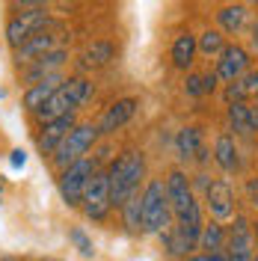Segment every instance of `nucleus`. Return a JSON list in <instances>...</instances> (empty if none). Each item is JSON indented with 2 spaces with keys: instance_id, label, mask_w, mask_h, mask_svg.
<instances>
[{
  "instance_id": "obj_1",
  "label": "nucleus",
  "mask_w": 258,
  "mask_h": 261,
  "mask_svg": "<svg viewBox=\"0 0 258 261\" xmlns=\"http://www.w3.org/2000/svg\"><path fill=\"white\" fill-rule=\"evenodd\" d=\"M145 178V158L140 151H122L113 163H110V169H107V184H110V205L113 208H125V202L134 199V196L140 193V184Z\"/></svg>"
},
{
  "instance_id": "obj_2",
  "label": "nucleus",
  "mask_w": 258,
  "mask_h": 261,
  "mask_svg": "<svg viewBox=\"0 0 258 261\" xmlns=\"http://www.w3.org/2000/svg\"><path fill=\"white\" fill-rule=\"evenodd\" d=\"M166 196H169V208H172V217H175V226H205V220H202V205H199V199L193 193V184L190 178L181 172V169H172L166 178Z\"/></svg>"
},
{
  "instance_id": "obj_3",
  "label": "nucleus",
  "mask_w": 258,
  "mask_h": 261,
  "mask_svg": "<svg viewBox=\"0 0 258 261\" xmlns=\"http://www.w3.org/2000/svg\"><path fill=\"white\" fill-rule=\"evenodd\" d=\"M92 98V83L86 77H68V81L48 98V104L36 113V119L45 125V122H54V119H63V116L74 113L78 107H83L86 101Z\"/></svg>"
},
{
  "instance_id": "obj_4",
  "label": "nucleus",
  "mask_w": 258,
  "mask_h": 261,
  "mask_svg": "<svg viewBox=\"0 0 258 261\" xmlns=\"http://www.w3.org/2000/svg\"><path fill=\"white\" fill-rule=\"evenodd\" d=\"M143 231L145 234H163L166 228H172V208H169V196L163 178H151L143 187Z\"/></svg>"
},
{
  "instance_id": "obj_5",
  "label": "nucleus",
  "mask_w": 258,
  "mask_h": 261,
  "mask_svg": "<svg viewBox=\"0 0 258 261\" xmlns=\"http://www.w3.org/2000/svg\"><path fill=\"white\" fill-rule=\"evenodd\" d=\"M98 137H101V134H98V125H92V122L74 125V130H71V134L63 140V146L50 154V163H54L60 172H63V169H68L71 163L89 158V151H92V146L98 143Z\"/></svg>"
},
{
  "instance_id": "obj_6",
  "label": "nucleus",
  "mask_w": 258,
  "mask_h": 261,
  "mask_svg": "<svg viewBox=\"0 0 258 261\" xmlns=\"http://www.w3.org/2000/svg\"><path fill=\"white\" fill-rule=\"evenodd\" d=\"M48 6H42V3H36V6H27L24 12H18L6 21V42H9V48H21L24 42H30L36 33H42L48 27Z\"/></svg>"
},
{
  "instance_id": "obj_7",
  "label": "nucleus",
  "mask_w": 258,
  "mask_h": 261,
  "mask_svg": "<svg viewBox=\"0 0 258 261\" xmlns=\"http://www.w3.org/2000/svg\"><path fill=\"white\" fill-rule=\"evenodd\" d=\"M95 172H98L95 158H83V161L71 163L68 169L60 172V196H63V202L68 208H81L83 190H86V184Z\"/></svg>"
},
{
  "instance_id": "obj_8",
  "label": "nucleus",
  "mask_w": 258,
  "mask_h": 261,
  "mask_svg": "<svg viewBox=\"0 0 258 261\" xmlns=\"http://www.w3.org/2000/svg\"><path fill=\"white\" fill-rule=\"evenodd\" d=\"M226 255L231 261H255V228L243 214H235L226 231Z\"/></svg>"
},
{
  "instance_id": "obj_9",
  "label": "nucleus",
  "mask_w": 258,
  "mask_h": 261,
  "mask_svg": "<svg viewBox=\"0 0 258 261\" xmlns=\"http://www.w3.org/2000/svg\"><path fill=\"white\" fill-rule=\"evenodd\" d=\"M83 214L92 220V223H101V220H107V214H110V184H107V172H95L89 184H86V190H83V202H81Z\"/></svg>"
},
{
  "instance_id": "obj_10",
  "label": "nucleus",
  "mask_w": 258,
  "mask_h": 261,
  "mask_svg": "<svg viewBox=\"0 0 258 261\" xmlns=\"http://www.w3.org/2000/svg\"><path fill=\"white\" fill-rule=\"evenodd\" d=\"M205 208H208L214 223L235 220V193H231L228 181H223V178L211 181V187L205 190Z\"/></svg>"
},
{
  "instance_id": "obj_11",
  "label": "nucleus",
  "mask_w": 258,
  "mask_h": 261,
  "mask_svg": "<svg viewBox=\"0 0 258 261\" xmlns=\"http://www.w3.org/2000/svg\"><path fill=\"white\" fill-rule=\"evenodd\" d=\"M249 65H252L249 50L241 48V45H228V48L220 54L214 74H217L220 81H226V83H235V81H241L243 74L249 71Z\"/></svg>"
},
{
  "instance_id": "obj_12",
  "label": "nucleus",
  "mask_w": 258,
  "mask_h": 261,
  "mask_svg": "<svg viewBox=\"0 0 258 261\" xmlns=\"http://www.w3.org/2000/svg\"><path fill=\"white\" fill-rule=\"evenodd\" d=\"M137 98H119V101H113L107 110H104V116H101V122H98V134H116L119 128H125L131 119H134V113H137Z\"/></svg>"
},
{
  "instance_id": "obj_13",
  "label": "nucleus",
  "mask_w": 258,
  "mask_h": 261,
  "mask_svg": "<svg viewBox=\"0 0 258 261\" xmlns=\"http://www.w3.org/2000/svg\"><path fill=\"white\" fill-rule=\"evenodd\" d=\"M74 113L63 116V119H54V122H45L42 125V134H39V140H36V146H39V151L42 154H54L57 148L63 146V140L74 130Z\"/></svg>"
},
{
  "instance_id": "obj_14",
  "label": "nucleus",
  "mask_w": 258,
  "mask_h": 261,
  "mask_svg": "<svg viewBox=\"0 0 258 261\" xmlns=\"http://www.w3.org/2000/svg\"><path fill=\"white\" fill-rule=\"evenodd\" d=\"M65 60H68V50L65 48H57V50H50V54H45L42 60H36L33 65L24 68V83L27 86H36V83H42L50 74H60V68H63Z\"/></svg>"
},
{
  "instance_id": "obj_15",
  "label": "nucleus",
  "mask_w": 258,
  "mask_h": 261,
  "mask_svg": "<svg viewBox=\"0 0 258 261\" xmlns=\"http://www.w3.org/2000/svg\"><path fill=\"white\" fill-rule=\"evenodd\" d=\"M175 151L181 161H208V148H205V137L202 128L187 125V128L178 130L175 137Z\"/></svg>"
},
{
  "instance_id": "obj_16",
  "label": "nucleus",
  "mask_w": 258,
  "mask_h": 261,
  "mask_svg": "<svg viewBox=\"0 0 258 261\" xmlns=\"http://www.w3.org/2000/svg\"><path fill=\"white\" fill-rule=\"evenodd\" d=\"M57 42H60V36H54V33H48V30L36 33L30 42H24V45L15 50V63L18 65H33L36 60H42L45 54H50V50L60 48Z\"/></svg>"
},
{
  "instance_id": "obj_17",
  "label": "nucleus",
  "mask_w": 258,
  "mask_h": 261,
  "mask_svg": "<svg viewBox=\"0 0 258 261\" xmlns=\"http://www.w3.org/2000/svg\"><path fill=\"white\" fill-rule=\"evenodd\" d=\"M65 83V77L63 74H50V77H45L42 83H36V86H27V92H24V98H21V104H24V110L27 113H39L45 104H48V98L60 89Z\"/></svg>"
},
{
  "instance_id": "obj_18",
  "label": "nucleus",
  "mask_w": 258,
  "mask_h": 261,
  "mask_svg": "<svg viewBox=\"0 0 258 261\" xmlns=\"http://www.w3.org/2000/svg\"><path fill=\"white\" fill-rule=\"evenodd\" d=\"M214 161L223 172H238L241 169V148L231 134H220L214 140Z\"/></svg>"
},
{
  "instance_id": "obj_19",
  "label": "nucleus",
  "mask_w": 258,
  "mask_h": 261,
  "mask_svg": "<svg viewBox=\"0 0 258 261\" xmlns=\"http://www.w3.org/2000/svg\"><path fill=\"white\" fill-rule=\"evenodd\" d=\"M249 98L258 101V71L255 68H249L241 81H235V83L226 86V101L228 104H246Z\"/></svg>"
},
{
  "instance_id": "obj_20",
  "label": "nucleus",
  "mask_w": 258,
  "mask_h": 261,
  "mask_svg": "<svg viewBox=\"0 0 258 261\" xmlns=\"http://www.w3.org/2000/svg\"><path fill=\"white\" fill-rule=\"evenodd\" d=\"M246 18H249V6L243 3H231V6H223L217 12V24H220V33H241L246 27Z\"/></svg>"
},
{
  "instance_id": "obj_21",
  "label": "nucleus",
  "mask_w": 258,
  "mask_h": 261,
  "mask_svg": "<svg viewBox=\"0 0 258 261\" xmlns=\"http://www.w3.org/2000/svg\"><path fill=\"white\" fill-rule=\"evenodd\" d=\"M196 54H199V42H196L193 33H178V39L172 42V63L175 68H190L196 60Z\"/></svg>"
},
{
  "instance_id": "obj_22",
  "label": "nucleus",
  "mask_w": 258,
  "mask_h": 261,
  "mask_svg": "<svg viewBox=\"0 0 258 261\" xmlns=\"http://www.w3.org/2000/svg\"><path fill=\"white\" fill-rule=\"evenodd\" d=\"M199 249L205 255H217V252H226V226L223 223H205L202 226V241H199Z\"/></svg>"
},
{
  "instance_id": "obj_23",
  "label": "nucleus",
  "mask_w": 258,
  "mask_h": 261,
  "mask_svg": "<svg viewBox=\"0 0 258 261\" xmlns=\"http://www.w3.org/2000/svg\"><path fill=\"white\" fill-rule=\"evenodd\" d=\"M226 119H228V128L235 130L238 137H255V134H252V116H249V104H228Z\"/></svg>"
},
{
  "instance_id": "obj_24",
  "label": "nucleus",
  "mask_w": 258,
  "mask_h": 261,
  "mask_svg": "<svg viewBox=\"0 0 258 261\" xmlns=\"http://www.w3.org/2000/svg\"><path fill=\"white\" fill-rule=\"evenodd\" d=\"M196 42H199V54H205L211 60H220V54L228 48L226 45V36L220 30H205L202 36H196Z\"/></svg>"
},
{
  "instance_id": "obj_25",
  "label": "nucleus",
  "mask_w": 258,
  "mask_h": 261,
  "mask_svg": "<svg viewBox=\"0 0 258 261\" xmlns=\"http://www.w3.org/2000/svg\"><path fill=\"white\" fill-rule=\"evenodd\" d=\"M113 60V45L110 42H92L83 50V68H101Z\"/></svg>"
},
{
  "instance_id": "obj_26",
  "label": "nucleus",
  "mask_w": 258,
  "mask_h": 261,
  "mask_svg": "<svg viewBox=\"0 0 258 261\" xmlns=\"http://www.w3.org/2000/svg\"><path fill=\"white\" fill-rule=\"evenodd\" d=\"M122 226L128 228V231H143V199H140V193L125 202V208H122Z\"/></svg>"
},
{
  "instance_id": "obj_27",
  "label": "nucleus",
  "mask_w": 258,
  "mask_h": 261,
  "mask_svg": "<svg viewBox=\"0 0 258 261\" xmlns=\"http://www.w3.org/2000/svg\"><path fill=\"white\" fill-rule=\"evenodd\" d=\"M68 241L74 244V249H78L81 255H86V258H92V255H95V244H92V238H89L81 226H74L71 231H68Z\"/></svg>"
},
{
  "instance_id": "obj_28",
  "label": "nucleus",
  "mask_w": 258,
  "mask_h": 261,
  "mask_svg": "<svg viewBox=\"0 0 258 261\" xmlns=\"http://www.w3.org/2000/svg\"><path fill=\"white\" fill-rule=\"evenodd\" d=\"M184 92H187V95H205V81H202V74H187Z\"/></svg>"
},
{
  "instance_id": "obj_29",
  "label": "nucleus",
  "mask_w": 258,
  "mask_h": 261,
  "mask_svg": "<svg viewBox=\"0 0 258 261\" xmlns=\"http://www.w3.org/2000/svg\"><path fill=\"white\" fill-rule=\"evenodd\" d=\"M9 163H12V169H21V166L27 163V151H24V148H12V154H9Z\"/></svg>"
},
{
  "instance_id": "obj_30",
  "label": "nucleus",
  "mask_w": 258,
  "mask_h": 261,
  "mask_svg": "<svg viewBox=\"0 0 258 261\" xmlns=\"http://www.w3.org/2000/svg\"><path fill=\"white\" fill-rule=\"evenodd\" d=\"M246 196H249L252 208H258V178H246Z\"/></svg>"
},
{
  "instance_id": "obj_31",
  "label": "nucleus",
  "mask_w": 258,
  "mask_h": 261,
  "mask_svg": "<svg viewBox=\"0 0 258 261\" xmlns=\"http://www.w3.org/2000/svg\"><path fill=\"white\" fill-rule=\"evenodd\" d=\"M202 81H205V92H214L217 83H220V77H217L214 71H208V74H202Z\"/></svg>"
},
{
  "instance_id": "obj_32",
  "label": "nucleus",
  "mask_w": 258,
  "mask_h": 261,
  "mask_svg": "<svg viewBox=\"0 0 258 261\" xmlns=\"http://www.w3.org/2000/svg\"><path fill=\"white\" fill-rule=\"evenodd\" d=\"M249 45L258 54V18H255V24H252V30H249Z\"/></svg>"
},
{
  "instance_id": "obj_33",
  "label": "nucleus",
  "mask_w": 258,
  "mask_h": 261,
  "mask_svg": "<svg viewBox=\"0 0 258 261\" xmlns=\"http://www.w3.org/2000/svg\"><path fill=\"white\" fill-rule=\"evenodd\" d=\"M249 116H252V134H258V107H249Z\"/></svg>"
},
{
  "instance_id": "obj_34",
  "label": "nucleus",
  "mask_w": 258,
  "mask_h": 261,
  "mask_svg": "<svg viewBox=\"0 0 258 261\" xmlns=\"http://www.w3.org/2000/svg\"><path fill=\"white\" fill-rule=\"evenodd\" d=\"M184 261H211V255H205V252H193V255H187Z\"/></svg>"
},
{
  "instance_id": "obj_35",
  "label": "nucleus",
  "mask_w": 258,
  "mask_h": 261,
  "mask_svg": "<svg viewBox=\"0 0 258 261\" xmlns=\"http://www.w3.org/2000/svg\"><path fill=\"white\" fill-rule=\"evenodd\" d=\"M252 228H255V255H258V223H255Z\"/></svg>"
},
{
  "instance_id": "obj_36",
  "label": "nucleus",
  "mask_w": 258,
  "mask_h": 261,
  "mask_svg": "<svg viewBox=\"0 0 258 261\" xmlns=\"http://www.w3.org/2000/svg\"><path fill=\"white\" fill-rule=\"evenodd\" d=\"M0 261H18V258H12V255H3V258H0Z\"/></svg>"
},
{
  "instance_id": "obj_37",
  "label": "nucleus",
  "mask_w": 258,
  "mask_h": 261,
  "mask_svg": "<svg viewBox=\"0 0 258 261\" xmlns=\"http://www.w3.org/2000/svg\"><path fill=\"white\" fill-rule=\"evenodd\" d=\"M0 190H3V181H0Z\"/></svg>"
},
{
  "instance_id": "obj_38",
  "label": "nucleus",
  "mask_w": 258,
  "mask_h": 261,
  "mask_svg": "<svg viewBox=\"0 0 258 261\" xmlns=\"http://www.w3.org/2000/svg\"><path fill=\"white\" fill-rule=\"evenodd\" d=\"M255 261H258V255H255Z\"/></svg>"
},
{
  "instance_id": "obj_39",
  "label": "nucleus",
  "mask_w": 258,
  "mask_h": 261,
  "mask_svg": "<svg viewBox=\"0 0 258 261\" xmlns=\"http://www.w3.org/2000/svg\"><path fill=\"white\" fill-rule=\"evenodd\" d=\"M50 261H54V258H50Z\"/></svg>"
}]
</instances>
